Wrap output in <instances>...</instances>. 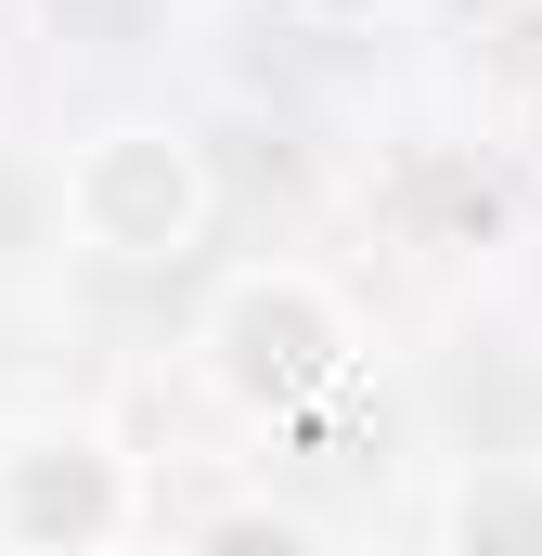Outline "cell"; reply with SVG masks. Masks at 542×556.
I'll return each instance as SVG.
<instances>
[{
  "label": "cell",
  "mask_w": 542,
  "mask_h": 556,
  "mask_svg": "<svg viewBox=\"0 0 542 556\" xmlns=\"http://www.w3.org/2000/svg\"><path fill=\"white\" fill-rule=\"evenodd\" d=\"M207 220H220V181H207V142L168 130V117H104V130L65 155V233L91 247V260H194L207 247Z\"/></svg>",
  "instance_id": "obj_1"
},
{
  "label": "cell",
  "mask_w": 542,
  "mask_h": 556,
  "mask_svg": "<svg viewBox=\"0 0 542 556\" xmlns=\"http://www.w3.org/2000/svg\"><path fill=\"white\" fill-rule=\"evenodd\" d=\"M439 556H542V453H478L439 492Z\"/></svg>",
  "instance_id": "obj_4"
},
{
  "label": "cell",
  "mask_w": 542,
  "mask_h": 556,
  "mask_svg": "<svg viewBox=\"0 0 542 556\" xmlns=\"http://www.w3.org/2000/svg\"><path fill=\"white\" fill-rule=\"evenodd\" d=\"M142 531V466L104 427H0V556H117Z\"/></svg>",
  "instance_id": "obj_3"
},
{
  "label": "cell",
  "mask_w": 542,
  "mask_h": 556,
  "mask_svg": "<svg viewBox=\"0 0 542 556\" xmlns=\"http://www.w3.org/2000/svg\"><path fill=\"white\" fill-rule=\"evenodd\" d=\"M181 556H323L310 544V518H284V505H220V518H194Z\"/></svg>",
  "instance_id": "obj_5"
},
{
  "label": "cell",
  "mask_w": 542,
  "mask_h": 556,
  "mask_svg": "<svg viewBox=\"0 0 542 556\" xmlns=\"http://www.w3.org/2000/svg\"><path fill=\"white\" fill-rule=\"evenodd\" d=\"M297 13H323V26H349V13H375V0H297Z\"/></svg>",
  "instance_id": "obj_6"
},
{
  "label": "cell",
  "mask_w": 542,
  "mask_h": 556,
  "mask_svg": "<svg viewBox=\"0 0 542 556\" xmlns=\"http://www.w3.org/2000/svg\"><path fill=\"white\" fill-rule=\"evenodd\" d=\"M207 376L246 402V415H297L323 389H349V311L336 285L297 273V260H259L207 298Z\"/></svg>",
  "instance_id": "obj_2"
}]
</instances>
